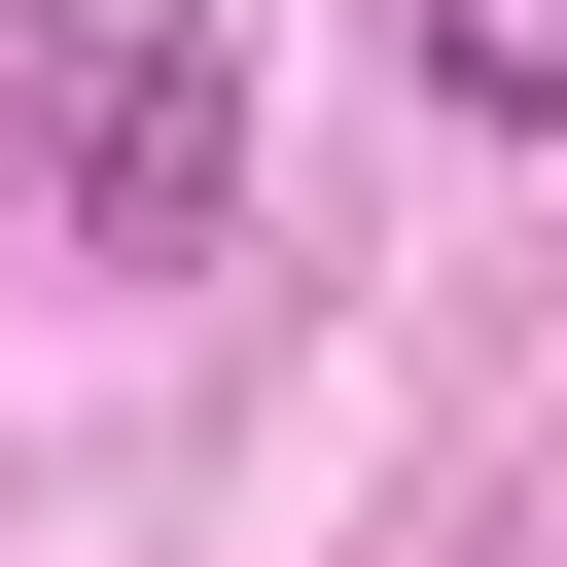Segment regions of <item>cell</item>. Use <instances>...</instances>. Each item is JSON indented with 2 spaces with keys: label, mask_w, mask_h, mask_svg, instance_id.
<instances>
[{
  "label": "cell",
  "mask_w": 567,
  "mask_h": 567,
  "mask_svg": "<svg viewBox=\"0 0 567 567\" xmlns=\"http://www.w3.org/2000/svg\"><path fill=\"white\" fill-rule=\"evenodd\" d=\"M35 213H71L106 284H213V213H248V35H213V0H35Z\"/></svg>",
  "instance_id": "cell-1"
},
{
  "label": "cell",
  "mask_w": 567,
  "mask_h": 567,
  "mask_svg": "<svg viewBox=\"0 0 567 567\" xmlns=\"http://www.w3.org/2000/svg\"><path fill=\"white\" fill-rule=\"evenodd\" d=\"M425 106H496V142H567V0H425Z\"/></svg>",
  "instance_id": "cell-2"
}]
</instances>
